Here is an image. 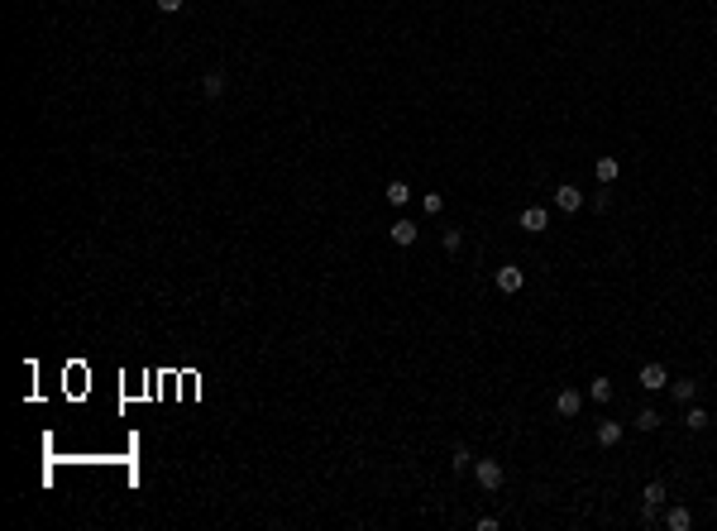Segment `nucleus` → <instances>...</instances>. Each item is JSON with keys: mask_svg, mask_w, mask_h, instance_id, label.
I'll return each mask as SVG.
<instances>
[{"mask_svg": "<svg viewBox=\"0 0 717 531\" xmlns=\"http://www.w3.org/2000/svg\"><path fill=\"white\" fill-rule=\"evenodd\" d=\"M474 479H478V488H488V493H498L507 474H503V464H498V459H474Z\"/></svg>", "mask_w": 717, "mask_h": 531, "instance_id": "nucleus-1", "label": "nucleus"}, {"mask_svg": "<svg viewBox=\"0 0 717 531\" xmlns=\"http://www.w3.org/2000/svg\"><path fill=\"white\" fill-rule=\"evenodd\" d=\"M521 288H526V273H521L516 263H503V268H498V292L512 297V292H521Z\"/></svg>", "mask_w": 717, "mask_h": 531, "instance_id": "nucleus-2", "label": "nucleus"}, {"mask_svg": "<svg viewBox=\"0 0 717 531\" xmlns=\"http://www.w3.org/2000/svg\"><path fill=\"white\" fill-rule=\"evenodd\" d=\"M641 388H646V393H660V388H670V373H665V364H641Z\"/></svg>", "mask_w": 717, "mask_h": 531, "instance_id": "nucleus-3", "label": "nucleus"}, {"mask_svg": "<svg viewBox=\"0 0 717 531\" xmlns=\"http://www.w3.org/2000/svg\"><path fill=\"white\" fill-rule=\"evenodd\" d=\"M555 206H560L564 215H574L579 206H584V192H579L574 182H564V187H555Z\"/></svg>", "mask_w": 717, "mask_h": 531, "instance_id": "nucleus-4", "label": "nucleus"}, {"mask_svg": "<svg viewBox=\"0 0 717 531\" xmlns=\"http://www.w3.org/2000/svg\"><path fill=\"white\" fill-rule=\"evenodd\" d=\"M579 407H584V393H574V388H560L555 393V412L560 417H579Z\"/></svg>", "mask_w": 717, "mask_h": 531, "instance_id": "nucleus-5", "label": "nucleus"}, {"mask_svg": "<svg viewBox=\"0 0 717 531\" xmlns=\"http://www.w3.org/2000/svg\"><path fill=\"white\" fill-rule=\"evenodd\" d=\"M593 177H598V182H603V187H613L617 177H621V163H617V158H608V153H603V158H598V163H593Z\"/></svg>", "mask_w": 717, "mask_h": 531, "instance_id": "nucleus-6", "label": "nucleus"}, {"mask_svg": "<svg viewBox=\"0 0 717 531\" xmlns=\"http://www.w3.org/2000/svg\"><path fill=\"white\" fill-rule=\"evenodd\" d=\"M545 225H550V211H545V206H526V211H521V230H531V235H540Z\"/></svg>", "mask_w": 717, "mask_h": 531, "instance_id": "nucleus-7", "label": "nucleus"}, {"mask_svg": "<svg viewBox=\"0 0 717 531\" xmlns=\"http://www.w3.org/2000/svg\"><path fill=\"white\" fill-rule=\"evenodd\" d=\"M665 498H670V493H665V484H660V479H650V484L641 488V503H646L650 512H655V508H665Z\"/></svg>", "mask_w": 717, "mask_h": 531, "instance_id": "nucleus-8", "label": "nucleus"}, {"mask_svg": "<svg viewBox=\"0 0 717 531\" xmlns=\"http://www.w3.org/2000/svg\"><path fill=\"white\" fill-rule=\"evenodd\" d=\"M598 445H603V450L621 445V422H598Z\"/></svg>", "mask_w": 717, "mask_h": 531, "instance_id": "nucleus-9", "label": "nucleus"}, {"mask_svg": "<svg viewBox=\"0 0 717 531\" xmlns=\"http://www.w3.org/2000/svg\"><path fill=\"white\" fill-rule=\"evenodd\" d=\"M225 87H230V82H225V72H220V67H215V72H206V77H201V91H206V96H210V101H215V96H225Z\"/></svg>", "mask_w": 717, "mask_h": 531, "instance_id": "nucleus-10", "label": "nucleus"}, {"mask_svg": "<svg viewBox=\"0 0 717 531\" xmlns=\"http://www.w3.org/2000/svg\"><path fill=\"white\" fill-rule=\"evenodd\" d=\"M383 197H388L393 206H407V202H411V187H407V182H402V177H393V182L383 187Z\"/></svg>", "mask_w": 717, "mask_h": 531, "instance_id": "nucleus-11", "label": "nucleus"}, {"mask_svg": "<svg viewBox=\"0 0 717 531\" xmlns=\"http://www.w3.org/2000/svg\"><path fill=\"white\" fill-rule=\"evenodd\" d=\"M665 527L670 531H689L694 527V512H689V508H670V512H665Z\"/></svg>", "mask_w": 717, "mask_h": 531, "instance_id": "nucleus-12", "label": "nucleus"}, {"mask_svg": "<svg viewBox=\"0 0 717 531\" xmlns=\"http://www.w3.org/2000/svg\"><path fill=\"white\" fill-rule=\"evenodd\" d=\"M388 235H393V244H402V249L416 244V225H411V220H393V230H388Z\"/></svg>", "mask_w": 717, "mask_h": 531, "instance_id": "nucleus-13", "label": "nucleus"}, {"mask_svg": "<svg viewBox=\"0 0 717 531\" xmlns=\"http://www.w3.org/2000/svg\"><path fill=\"white\" fill-rule=\"evenodd\" d=\"M670 398H674V402H694V398H698V383H694V378H679V383H670Z\"/></svg>", "mask_w": 717, "mask_h": 531, "instance_id": "nucleus-14", "label": "nucleus"}, {"mask_svg": "<svg viewBox=\"0 0 717 531\" xmlns=\"http://www.w3.org/2000/svg\"><path fill=\"white\" fill-rule=\"evenodd\" d=\"M588 398H593V402H608V398H613V378H593V383H588Z\"/></svg>", "mask_w": 717, "mask_h": 531, "instance_id": "nucleus-15", "label": "nucleus"}, {"mask_svg": "<svg viewBox=\"0 0 717 531\" xmlns=\"http://www.w3.org/2000/svg\"><path fill=\"white\" fill-rule=\"evenodd\" d=\"M708 422H713V417H708L703 407H689V412H684V426H689V431H703Z\"/></svg>", "mask_w": 717, "mask_h": 531, "instance_id": "nucleus-16", "label": "nucleus"}, {"mask_svg": "<svg viewBox=\"0 0 717 531\" xmlns=\"http://www.w3.org/2000/svg\"><path fill=\"white\" fill-rule=\"evenodd\" d=\"M450 469H459V474H464V469H474V455H469L464 445H454V455H450Z\"/></svg>", "mask_w": 717, "mask_h": 531, "instance_id": "nucleus-17", "label": "nucleus"}, {"mask_svg": "<svg viewBox=\"0 0 717 531\" xmlns=\"http://www.w3.org/2000/svg\"><path fill=\"white\" fill-rule=\"evenodd\" d=\"M421 211H426V215H440V211H445V197H440V192H426V197H421Z\"/></svg>", "mask_w": 717, "mask_h": 531, "instance_id": "nucleus-18", "label": "nucleus"}, {"mask_svg": "<svg viewBox=\"0 0 717 531\" xmlns=\"http://www.w3.org/2000/svg\"><path fill=\"white\" fill-rule=\"evenodd\" d=\"M440 249L454 254V249H459V230H445V235H440Z\"/></svg>", "mask_w": 717, "mask_h": 531, "instance_id": "nucleus-19", "label": "nucleus"}, {"mask_svg": "<svg viewBox=\"0 0 717 531\" xmlns=\"http://www.w3.org/2000/svg\"><path fill=\"white\" fill-rule=\"evenodd\" d=\"M636 426H641V431H655V426H660V412H641Z\"/></svg>", "mask_w": 717, "mask_h": 531, "instance_id": "nucleus-20", "label": "nucleus"}, {"mask_svg": "<svg viewBox=\"0 0 717 531\" xmlns=\"http://www.w3.org/2000/svg\"><path fill=\"white\" fill-rule=\"evenodd\" d=\"M153 5H158L163 14H177V10H182V0H153Z\"/></svg>", "mask_w": 717, "mask_h": 531, "instance_id": "nucleus-21", "label": "nucleus"}]
</instances>
